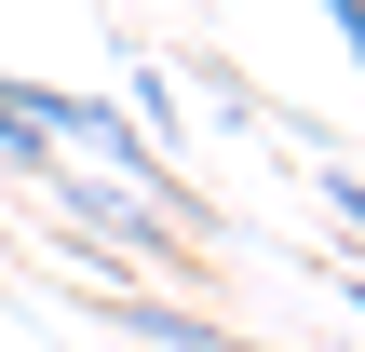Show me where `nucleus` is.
<instances>
[{"label":"nucleus","instance_id":"2","mask_svg":"<svg viewBox=\"0 0 365 352\" xmlns=\"http://www.w3.org/2000/svg\"><path fill=\"white\" fill-rule=\"evenodd\" d=\"M54 163H68V149H54V136H41V122L14 109V68H0V176H27V190H41Z\"/></svg>","mask_w":365,"mask_h":352},{"label":"nucleus","instance_id":"4","mask_svg":"<svg viewBox=\"0 0 365 352\" xmlns=\"http://www.w3.org/2000/svg\"><path fill=\"white\" fill-rule=\"evenodd\" d=\"M312 190H325V203H339V217L365 231V176H352V163H312Z\"/></svg>","mask_w":365,"mask_h":352},{"label":"nucleus","instance_id":"1","mask_svg":"<svg viewBox=\"0 0 365 352\" xmlns=\"http://www.w3.org/2000/svg\"><path fill=\"white\" fill-rule=\"evenodd\" d=\"M14 109H27L54 149H81V163H108V176H135V190H176V176H163V149L135 136V109L81 95V81H14Z\"/></svg>","mask_w":365,"mask_h":352},{"label":"nucleus","instance_id":"3","mask_svg":"<svg viewBox=\"0 0 365 352\" xmlns=\"http://www.w3.org/2000/svg\"><path fill=\"white\" fill-rule=\"evenodd\" d=\"M108 312H122V326H135L149 352H230L217 326H203V312H163V298H108Z\"/></svg>","mask_w":365,"mask_h":352},{"label":"nucleus","instance_id":"5","mask_svg":"<svg viewBox=\"0 0 365 352\" xmlns=\"http://www.w3.org/2000/svg\"><path fill=\"white\" fill-rule=\"evenodd\" d=\"M312 14H325V27L352 41V68H365V0H312Z\"/></svg>","mask_w":365,"mask_h":352}]
</instances>
